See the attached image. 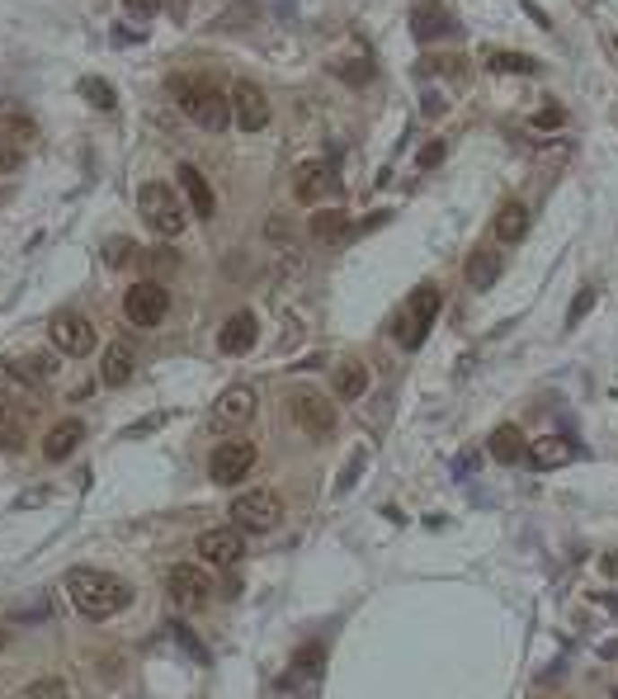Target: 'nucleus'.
<instances>
[{"label": "nucleus", "instance_id": "7", "mask_svg": "<svg viewBox=\"0 0 618 699\" xmlns=\"http://www.w3.org/2000/svg\"><path fill=\"white\" fill-rule=\"evenodd\" d=\"M165 591H171V600L180 605V610H199V605H208V596L217 591L213 577L203 572V567H190V562H180L165 572Z\"/></svg>", "mask_w": 618, "mask_h": 699}, {"label": "nucleus", "instance_id": "28", "mask_svg": "<svg viewBox=\"0 0 618 699\" xmlns=\"http://www.w3.org/2000/svg\"><path fill=\"white\" fill-rule=\"evenodd\" d=\"M486 66L505 71V76H534V71H538V62L524 58V52H486Z\"/></svg>", "mask_w": 618, "mask_h": 699}, {"label": "nucleus", "instance_id": "12", "mask_svg": "<svg viewBox=\"0 0 618 699\" xmlns=\"http://www.w3.org/2000/svg\"><path fill=\"white\" fill-rule=\"evenodd\" d=\"M232 119L241 133H260V128L269 123V100L265 90H260L255 81H236L232 85Z\"/></svg>", "mask_w": 618, "mask_h": 699}, {"label": "nucleus", "instance_id": "47", "mask_svg": "<svg viewBox=\"0 0 618 699\" xmlns=\"http://www.w3.org/2000/svg\"><path fill=\"white\" fill-rule=\"evenodd\" d=\"M605 572H609V577H618V558H605Z\"/></svg>", "mask_w": 618, "mask_h": 699}, {"label": "nucleus", "instance_id": "4", "mask_svg": "<svg viewBox=\"0 0 618 699\" xmlns=\"http://www.w3.org/2000/svg\"><path fill=\"white\" fill-rule=\"evenodd\" d=\"M439 307H444V293H439V284H420V288L406 298L402 326H397V341H402L406 350H416V345L429 336V326H435Z\"/></svg>", "mask_w": 618, "mask_h": 699}, {"label": "nucleus", "instance_id": "24", "mask_svg": "<svg viewBox=\"0 0 618 699\" xmlns=\"http://www.w3.org/2000/svg\"><path fill=\"white\" fill-rule=\"evenodd\" d=\"M368 393V369L364 364H335V397L340 402H354V397H364Z\"/></svg>", "mask_w": 618, "mask_h": 699}, {"label": "nucleus", "instance_id": "36", "mask_svg": "<svg viewBox=\"0 0 618 699\" xmlns=\"http://www.w3.org/2000/svg\"><path fill=\"white\" fill-rule=\"evenodd\" d=\"M128 255H133V242H128V236H109L104 242V265H128Z\"/></svg>", "mask_w": 618, "mask_h": 699}, {"label": "nucleus", "instance_id": "43", "mask_svg": "<svg viewBox=\"0 0 618 699\" xmlns=\"http://www.w3.org/2000/svg\"><path fill=\"white\" fill-rule=\"evenodd\" d=\"M14 165H20V152H14V146H0V175L14 171Z\"/></svg>", "mask_w": 618, "mask_h": 699}, {"label": "nucleus", "instance_id": "3", "mask_svg": "<svg viewBox=\"0 0 618 699\" xmlns=\"http://www.w3.org/2000/svg\"><path fill=\"white\" fill-rule=\"evenodd\" d=\"M227 515H232V525L241 529V535H269V529L284 520V501H278L274 491L255 487V491H241Z\"/></svg>", "mask_w": 618, "mask_h": 699}, {"label": "nucleus", "instance_id": "30", "mask_svg": "<svg viewBox=\"0 0 618 699\" xmlns=\"http://www.w3.org/2000/svg\"><path fill=\"white\" fill-rule=\"evenodd\" d=\"M322 661H326V648H322V642H307V648L293 652V676H316V671H322Z\"/></svg>", "mask_w": 618, "mask_h": 699}, {"label": "nucleus", "instance_id": "14", "mask_svg": "<svg viewBox=\"0 0 618 699\" xmlns=\"http://www.w3.org/2000/svg\"><path fill=\"white\" fill-rule=\"evenodd\" d=\"M175 175H180V190H184V199H190V213H194V217H213V213H217V199H213L208 175H203L199 165H190V161H184Z\"/></svg>", "mask_w": 618, "mask_h": 699}, {"label": "nucleus", "instance_id": "32", "mask_svg": "<svg viewBox=\"0 0 618 699\" xmlns=\"http://www.w3.org/2000/svg\"><path fill=\"white\" fill-rule=\"evenodd\" d=\"M331 71L340 81H349V85H364L368 76H373V66L368 62H359V58H345V62H331Z\"/></svg>", "mask_w": 618, "mask_h": 699}, {"label": "nucleus", "instance_id": "8", "mask_svg": "<svg viewBox=\"0 0 618 699\" xmlns=\"http://www.w3.org/2000/svg\"><path fill=\"white\" fill-rule=\"evenodd\" d=\"M52 345H57L62 355H71V359H85L90 350L100 345L95 322L81 317V312H57V317H52Z\"/></svg>", "mask_w": 618, "mask_h": 699}, {"label": "nucleus", "instance_id": "49", "mask_svg": "<svg viewBox=\"0 0 618 699\" xmlns=\"http://www.w3.org/2000/svg\"><path fill=\"white\" fill-rule=\"evenodd\" d=\"M614 48H618V39H614Z\"/></svg>", "mask_w": 618, "mask_h": 699}, {"label": "nucleus", "instance_id": "42", "mask_svg": "<svg viewBox=\"0 0 618 699\" xmlns=\"http://www.w3.org/2000/svg\"><path fill=\"white\" fill-rule=\"evenodd\" d=\"M165 426V416H146V420H137L133 430H128V439H142V435H152V430H161Z\"/></svg>", "mask_w": 618, "mask_h": 699}, {"label": "nucleus", "instance_id": "16", "mask_svg": "<svg viewBox=\"0 0 618 699\" xmlns=\"http://www.w3.org/2000/svg\"><path fill=\"white\" fill-rule=\"evenodd\" d=\"M448 29H454V14L444 10V0H420V5L411 10V33H416L420 43H435Z\"/></svg>", "mask_w": 618, "mask_h": 699}, {"label": "nucleus", "instance_id": "10", "mask_svg": "<svg viewBox=\"0 0 618 699\" xmlns=\"http://www.w3.org/2000/svg\"><path fill=\"white\" fill-rule=\"evenodd\" d=\"M251 468H255V445L251 439H227V445H217L213 464H208L217 487H236L241 477H251Z\"/></svg>", "mask_w": 618, "mask_h": 699}, {"label": "nucleus", "instance_id": "2", "mask_svg": "<svg viewBox=\"0 0 618 699\" xmlns=\"http://www.w3.org/2000/svg\"><path fill=\"white\" fill-rule=\"evenodd\" d=\"M171 95L175 104L190 114L199 128H208V133H222V128L232 123V95L227 90H217L199 76H171Z\"/></svg>", "mask_w": 618, "mask_h": 699}, {"label": "nucleus", "instance_id": "1", "mask_svg": "<svg viewBox=\"0 0 618 699\" xmlns=\"http://www.w3.org/2000/svg\"><path fill=\"white\" fill-rule=\"evenodd\" d=\"M66 596L85 619H109V615H119V610L133 605V586H128L123 577L76 567V572H66Z\"/></svg>", "mask_w": 618, "mask_h": 699}, {"label": "nucleus", "instance_id": "27", "mask_svg": "<svg viewBox=\"0 0 618 699\" xmlns=\"http://www.w3.org/2000/svg\"><path fill=\"white\" fill-rule=\"evenodd\" d=\"M0 137H5L10 146H24L39 137V123H33L29 114H0Z\"/></svg>", "mask_w": 618, "mask_h": 699}, {"label": "nucleus", "instance_id": "33", "mask_svg": "<svg viewBox=\"0 0 618 699\" xmlns=\"http://www.w3.org/2000/svg\"><path fill=\"white\" fill-rule=\"evenodd\" d=\"M175 642L194 657V667H208V661H213V657H208V648H203V642L194 638V629H184V624H175Z\"/></svg>", "mask_w": 618, "mask_h": 699}, {"label": "nucleus", "instance_id": "21", "mask_svg": "<svg viewBox=\"0 0 618 699\" xmlns=\"http://www.w3.org/2000/svg\"><path fill=\"white\" fill-rule=\"evenodd\" d=\"M571 439H561V435H543L529 445V464L534 468H561V464H571Z\"/></svg>", "mask_w": 618, "mask_h": 699}, {"label": "nucleus", "instance_id": "31", "mask_svg": "<svg viewBox=\"0 0 618 699\" xmlns=\"http://www.w3.org/2000/svg\"><path fill=\"white\" fill-rule=\"evenodd\" d=\"M66 680L62 676H43V680H33V686L20 690V699H66Z\"/></svg>", "mask_w": 618, "mask_h": 699}, {"label": "nucleus", "instance_id": "20", "mask_svg": "<svg viewBox=\"0 0 618 699\" xmlns=\"http://www.w3.org/2000/svg\"><path fill=\"white\" fill-rule=\"evenodd\" d=\"M251 416H255V393L251 388L236 383V388H227L217 397V420L222 426H241V420H251Z\"/></svg>", "mask_w": 618, "mask_h": 699}, {"label": "nucleus", "instance_id": "22", "mask_svg": "<svg viewBox=\"0 0 618 699\" xmlns=\"http://www.w3.org/2000/svg\"><path fill=\"white\" fill-rule=\"evenodd\" d=\"M500 251H472L467 255V265H463V274H467V284L472 288H491L496 279H500Z\"/></svg>", "mask_w": 618, "mask_h": 699}, {"label": "nucleus", "instance_id": "45", "mask_svg": "<svg viewBox=\"0 0 618 699\" xmlns=\"http://www.w3.org/2000/svg\"><path fill=\"white\" fill-rule=\"evenodd\" d=\"M165 10H171V20H184V14H190V0H165Z\"/></svg>", "mask_w": 618, "mask_h": 699}, {"label": "nucleus", "instance_id": "39", "mask_svg": "<svg viewBox=\"0 0 618 699\" xmlns=\"http://www.w3.org/2000/svg\"><path fill=\"white\" fill-rule=\"evenodd\" d=\"M123 10L133 14V20H142V24H146V20H152V14L161 10V0H123Z\"/></svg>", "mask_w": 618, "mask_h": 699}, {"label": "nucleus", "instance_id": "41", "mask_svg": "<svg viewBox=\"0 0 618 699\" xmlns=\"http://www.w3.org/2000/svg\"><path fill=\"white\" fill-rule=\"evenodd\" d=\"M444 109H448V100H444V95H435V90H429V95H425V104H420V114H425V119H439Z\"/></svg>", "mask_w": 618, "mask_h": 699}, {"label": "nucleus", "instance_id": "19", "mask_svg": "<svg viewBox=\"0 0 618 699\" xmlns=\"http://www.w3.org/2000/svg\"><path fill=\"white\" fill-rule=\"evenodd\" d=\"M81 439H85L81 420H57V426L48 430V439H43V458H48V464H62V458H71L81 449Z\"/></svg>", "mask_w": 618, "mask_h": 699}, {"label": "nucleus", "instance_id": "25", "mask_svg": "<svg viewBox=\"0 0 618 699\" xmlns=\"http://www.w3.org/2000/svg\"><path fill=\"white\" fill-rule=\"evenodd\" d=\"M349 232V213L345 208H322V213H312V236L316 242H340V236Z\"/></svg>", "mask_w": 618, "mask_h": 699}, {"label": "nucleus", "instance_id": "48", "mask_svg": "<svg viewBox=\"0 0 618 699\" xmlns=\"http://www.w3.org/2000/svg\"><path fill=\"white\" fill-rule=\"evenodd\" d=\"M5 642H10V633H5V629H0V652H5Z\"/></svg>", "mask_w": 618, "mask_h": 699}, {"label": "nucleus", "instance_id": "35", "mask_svg": "<svg viewBox=\"0 0 618 699\" xmlns=\"http://www.w3.org/2000/svg\"><path fill=\"white\" fill-rule=\"evenodd\" d=\"M364 464H368V449H354V454H349V464H345V473H340V482H335V491H349L354 482H359Z\"/></svg>", "mask_w": 618, "mask_h": 699}, {"label": "nucleus", "instance_id": "46", "mask_svg": "<svg viewBox=\"0 0 618 699\" xmlns=\"http://www.w3.org/2000/svg\"><path fill=\"white\" fill-rule=\"evenodd\" d=\"M5 420H10V402L0 397V426H5Z\"/></svg>", "mask_w": 618, "mask_h": 699}, {"label": "nucleus", "instance_id": "34", "mask_svg": "<svg viewBox=\"0 0 618 699\" xmlns=\"http://www.w3.org/2000/svg\"><path fill=\"white\" fill-rule=\"evenodd\" d=\"M529 123L538 128V133H557V128L567 123V109H561V104H543V109H538V114H534Z\"/></svg>", "mask_w": 618, "mask_h": 699}, {"label": "nucleus", "instance_id": "44", "mask_svg": "<svg viewBox=\"0 0 618 699\" xmlns=\"http://www.w3.org/2000/svg\"><path fill=\"white\" fill-rule=\"evenodd\" d=\"M269 242H284V236H288V223H284V217H269Z\"/></svg>", "mask_w": 618, "mask_h": 699}, {"label": "nucleus", "instance_id": "5", "mask_svg": "<svg viewBox=\"0 0 618 699\" xmlns=\"http://www.w3.org/2000/svg\"><path fill=\"white\" fill-rule=\"evenodd\" d=\"M137 208L146 217V227H152L156 236H180L184 232V204L175 190L165 185H142L137 190Z\"/></svg>", "mask_w": 618, "mask_h": 699}, {"label": "nucleus", "instance_id": "38", "mask_svg": "<svg viewBox=\"0 0 618 699\" xmlns=\"http://www.w3.org/2000/svg\"><path fill=\"white\" fill-rule=\"evenodd\" d=\"M595 307V288H580L576 293V303H571V312H567V326H580V317Z\"/></svg>", "mask_w": 618, "mask_h": 699}, {"label": "nucleus", "instance_id": "29", "mask_svg": "<svg viewBox=\"0 0 618 699\" xmlns=\"http://www.w3.org/2000/svg\"><path fill=\"white\" fill-rule=\"evenodd\" d=\"M81 95L95 104V109H114V104H119V90L109 85V81H100V76H85V81H81Z\"/></svg>", "mask_w": 618, "mask_h": 699}, {"label": "nucleus", "instance_id": "13", "mask_svg": "<svg viewBox=\"0 0 618 699\" xmlns=\"http://www.w3.org/2000/svg\"><path fill=\"white\" fill-rule=\"evenodd\" d=\"M0 397H5V402H24V407H33V397H39V374H33L29 364L0 359Z\"/></svg>", "mask_w": 618, "mask_h": 699}, {"label": "nucleus", "instance_id": "26", "mask_svg": "<svg viewBox=\"0 0 618 699\" xmlns=\"http://www.w3.org/2000/svg\"><path fill=\"white\" fill-rule=\"evenodd\" d=\"M524 449H529V445H524L519 426H496L491 430V458H500V464H519Z\"/></svg>", "mask_w": 618, "mask_h": 699}, {"label": "nucleus", "instance_id": "17", "mask_svg": "<svg viewBox=\"0 0 618 699\" xmlns=\"http://www.w3.org/2000/svg\"><path fill=\"white\" fill-rule=\"evenodd\" d=\"M326 190H331L326 161H303V165L293 171V199H297V204H322Z\"/></svg>", "mask_w": 618, "mask_h": 699}, {"label": "nucleus", "instance_id": "6", "mask_svg": "<svg viewBox=\"0 0 618 699\" xmlns=\"http://www.w3.org/2000/svg\"><path fill=\"white\" fill-rule=\"evenodd\" d=\"M165 312H171V293H165V284H156V279H142V284H133L123 293V317L133 326H142V331L161 326Z\"/></svg>", "mask_w": 618, "mask_h": 699}, {"label": "nucleus", "instance_id": "37", "mask_svg": "<svg viewBox=\"0 0 618 699\" xmlns=\"http://www.w3.org/2000/svg\"><path fill=\"white\" fill-rule=\"evenodd\" d=\"M33 374H39V383H48V378H57V355H48V350H39L33 359H24Z\"/></svg>", "mask_w": 618, "mask_h": 699}, {"label": "nucleus", "instance_id": "15", "mask_svg": "<svg viewBox=\"0 0 618 699\" xmlns=\"http://www.w3.org/2000/svg\"><path fill=\"white\" fill-rule=\"evenodd\" d=\"M133 374H137V350L128 345V341H109L104 345V364H100L104 388H123Z\"/></svg>", "mask_w": 618, "mask_h": 699}, {"label": "nucleus", "instance_id": "18", "mask_svg": "<svg viewBox=\"0 0 618 699\" xmlns=\"http://www.w3.org/2000/svg\"><path fill=\"white\" fill-rule=\"evenodd\" d=\"M255 336H260L255 312H236V317L217 331V350H222V355H246V350L255 345Z\"/></svg>", "mask_w": 618, "mask_h": 699}, {"label": "nucleus", "instance_id": "23", "mask_svg": "<svg viewBox=\"0 0 618 699\" xmlns=\"http://www.w3.org/2000/svg\"><path fill=\"white\" fill-rule=\"evenodd\" d=\"M524 232H529V208H524V204H505L496 213V242L515 246V242H524Z\"/></svg>", "mask_w": 618, "mask_h": 699}, {"label": "nucleus", "instance_id": "40", "mask_svg": "<svg viewBox=\"0 0 618 699\" xmlns=\"http://www.w3.org/2000/svg\"><path fill=\"white\" fill-rule=\"evenodd\" d=\"M439 161H444V142H429L425 152L416 156V165H420V171H429V165H439Z\"/></svg>", "mask_w": 618, "mask_h": 699}, {"label": "nucleus", "instance_id": "9", "mask_svg": "<svg viewBox=\"0 0 618 699\" xmlns=\"http://www.w3.org/2000/svg\"><path fill=\"white\" fill-rule=\"evenodd\" d=\"M288 411H293L297 426H303L307 439H331V430H335L331 397H322V393H293L288 397Z\"/></svg>", "mask_w": 618, "mask_h": 699}, {"label": "nucleus", "instance_id": "11", "mask_svg": "<svg viewBox=\"0 0 618 699\" xmlns=\"http://www.w3.org/2000/svg\"><path fill=\"white\" fill-rule=\"evenodd\" d=\"M241 553H246V535L236 525H217V529H203L199 535V558L208 567H236Z\"/></svg>", "mask_w": 618, "mask_h": 699}]
</instances>
